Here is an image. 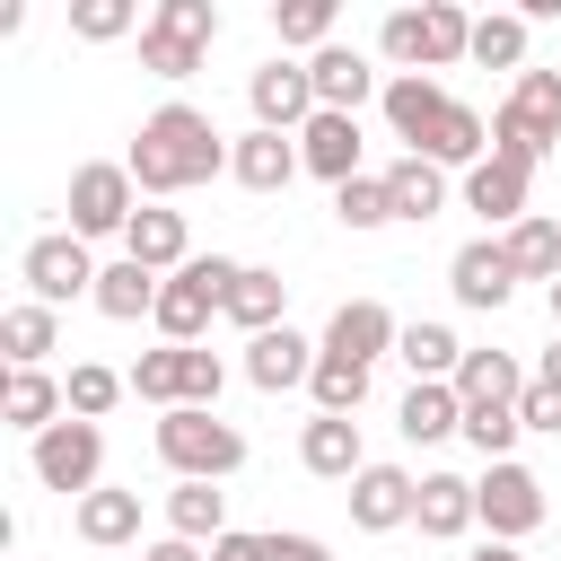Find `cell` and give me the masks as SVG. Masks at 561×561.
<instances>
[{
  "mask_svg": "<svg viewBox=\"0 0 561 561\" xmlns=\"http://www.w3.org/2000/svg\"><path fill=\"white\" fill-rule=\"evenodd\" d=\"M228 149L237 140H219V123L202 114V105H184V96H167L158 114H140V131H131V184L149 193V202H167V193H193V184H210V175H228Z\"/></svg>",
  "mask_w": 561,
  "mask_h": 561,
  "instance_id": "cell-1",
  "label": "cell"
},
{
  "mask_svg": "<svg viewBox=\"0 0 561 561\" xmlns=\"http://www.w3.org/2000/svg\"><path fill=\"white\" fill-rule=\"evenodd\" d=\"M377 53H386L394 70H421V79H438V70H456V61L473 53V18H465L456 0L386 9V26H377Z\"/></svg>",
  "mask_w": 561,
  "mask_h": 561,
  "instance_id": "cell-2",
  "label": "cell"
},
{
  "mask_svg": "<svg viewBox=\"0 0 561 561\" xmlns=\"http://www.w3.org/2000/svg\"><path fill=\"white\" fill-rule=\"evenodd\" d=\"M158 465L175 482H228L245 465V430L202 403H175V412H158Z\"/></svg>",
  "mask_w": 561,
  "mask_h": 561,
  "instance_id": "cell-3",
  "label": "cell"
},
{
  "mask_svg": "<svg viewBox=\"0 0 561 561\" xmlns=\"http://www.w3.org/2000/svg\"><path fill=\"white\" fill-rule=\"evenodd\" d=\"M552 149H561V70H517V88L491 114V158L543 167Z\"/></svg>",
  "mask_w": 561,
  "mask_h": 561,
  "instance_id": "cell-4",
  "label": "cell"
},
{
  "mask_svg": "<svg viewBox=\"0 0 561 561\" xmlns=\"http://www.w3.org/2000/svg\"><path fill=\"white\" fill-rule=\"evenodd\" d=\"M237 272H245L237 254H193L184 272H167V280H158V316H149V324H158L167 342H202V333H210V316H228Z\"/></svg>",
  "mask_w": 561,
  "mask_h": 561,
  "instance_id": "cell-5",
  "label": "cell"
},
{
  "mask_svg": "<svg viewBox=\"0 0 561 561\" xmlns=\"http://www.w3.org/2000/svg\"><path fill=\"white\" fill-rule=\"evenodd\" d=\"M123 377H131V394H140V403H158V412H175V403L219 412V386H228L219 351H202V342H158V351H140Z\"/></svg>",
  "mask_w": 561,
  "mask_h": 561,
  "instance_id": "cell-6",
  "label": "cell"
},
{
  "mask_svg": "<svg viewBox=\"0 0 561 561\" xmlns=\"http://www.w3.org/2000/svg\"><path fill=\"white\" fill-rule=\"evenodd\" d=\"M219 44V9L210 0H158L149 26H140V70L149 79H193Z\"/></svg>",
  "mask_w": 561,
  "mask_h": 561,
  "instance_id": "cell-7",
  "label": "cell"
},
{
  "mask_svg": "<svg viewBox=\"0 0 561 561\" xmlns=\"http://www.w3.org/2000/svg\"><path fill=\"white\" fill-rule=\"evenodd\" d=\"M26 465H35V482L44 491H61L70 508L96 491V473H105V430L96 421H53L44 438H26Z\"/></svg>",
  "mask_w": 561,
  "mask_h": 561,
  "instance_id": "cell-8",
  "label": "cell"
},
{
  "mask_svg": "<svg viewBox=\"0 0 561 561\" xmlns=\"http://www.w3.org/2000/svg\"><path fill=\"white\" fill-rule=\"evenodd\" d=\"M140 219V184L123 158H88L70 175V237H123Z\"/></svg>",
  "mask_w": 561,
  "mask_h": 561,
  "instance_id": "cell-9",
  "label": "cell"
},
{
  "mask_svg": "<svg viewBox=\"0 0 561 561\" xmlns=\"http://www.w3.org/2000/svg\"><path fill=\"white\" fill-rule=\"evenodd\" d=\"M473 517L491 526V543H526L535 526H543V473L535 465H482V482H473Z\"/></svg>",
  "mask_w": 561,
  "mask_h": 561,
  "instance_id": "cell-10",
  "label": "cell"
},
{
  "mask_svg": "<svg viewBox=\"0 0 561 561\" xmlns=\"http://www.w3.org/2000/svg\"><path fill=\"white\" fill-rule=\"evenodd\" d=\"M96 272L105 263H88V237H35L26 254H18V280H26V298L35 307H70V298H96Z\"/></svg>",
  "mask_w": 561,
  "mask_h": 561,
  "instance_id": "cell-11",
  "label": "cell"
},
{
  "mask_svg": "<svg viewBox=\"0 0 561 561\" xmlns=\"http://www.w3.org/2000/svg\"><path fill=\"white\" fill-rule=\"evenodd\" d=\"M245 105H254V131H307L324 105H316V79H307V61H263L254 79H245Z\"/></svg>",
  "mask_w": 561,
  "mask_h": 561,
  "instance_id": "cell-12",
  "label": "cell"
},
{
  "mask_svg": "<svg viewBox=\"0 0 561 561\" xmlns=\"http://www.w3.org/2000/svg\"><path fill=\"white\" fill-rule=\"evenodd\" d=\"M447 289H456V307H473V316H500V307L517 298V263H508V245H500V237H473V245H456V254H447Z\"/></svg>",
  "mask_w": 561,
  "mask_h": 561,
  "instance_id": "cell-13",
  "label": "cell"
},
{
  "mask_svg": "<svg viewBox=\"0 0 561 561\" xmlns=\"http://www.w3.org/2000/svg\"><path fill=\"white\" fill-rule=\"evenodd\" d=\"M394 342H403V324H394L386 298H342L333 324H324V359H351V368H377Z\"/></svg>",
  "mask_w": 561,
  "mask_h": 561,
  "instance_id": "cell-14",
  "label": "cell"
},
{
  "mask_svg": "<svg viewBox=\"0 0 561 561\" xmlns=\"http://www.w3.org/2000/svg\"><path fill=\"white\" fill-rule=\"evenodd\" d=\"M298 465H307L316 482H359V473H368V438H359V421L316 412V421L298 430Z\"/></svg>",
  "mask_w": 561,
  "mask_h": 561,
  "instance_id": "cell-15",
  "label": "cell"
},
{
  "mask_svg": "<svg viewBox=\"0 0 561 561\" xmlns=\"http://www.w3.org/2000/svg\"><path fill=\"white\" fill-rule=\"evenodd\" d=\"M342 500H351V526H359V535H394V526H412L421 482H412L403 465H368V473H359Z\"/></svg>",
  "mask_w": 561,
  "mask_h": 561,
  "instance_id": "cell-16",
  "label": "cell"
},
{
  "mask_svg": "<svg viewBox=\"0 0 561 561\" xmlns=\"http://www.w3.org/2000/svg\"><path fill=\"white\" fill-rule=\"evenodd\" d=\"M526 184H535V167H517V158H482L473 175H465V210L482 219V228H517L526 219Z\"/></svg>",
  "mask_w": 561,
  "mask_h": 561,
  "instance_id": "cell-17",
  "label": "cell"
},
{
  "mask_svg": "<svg viewBox=\"0 0 561 561\" xmlns=\"http://www.w3.org/2000/svg\"><path fill=\"white\" fill-rule=\"evenodd\" d=\"M123 254L140 263V272H184L193 263V228H184V210H167V202H140V219L123 228Z\"/></svg>",
  "mask_w": 561,
  "mask_h": 561,
  "instance_id": "cell-18",
  "label": "cell"
},
{
  "mask_svg": "<svg viewBox=\"0 0 561 561\" xmlns=\"http://www.w3.org/2000/svg\"><path fill=\"white\" fill-rule=\"evenodd\" d=\"M316 359H324V342H307V333H289V324H272V333H254V342H245V377H254L263 394L307 386V377H316Z\"/></svg>",
  "mask_w": 561,
  "mask_h": 561,
  "instance_id": "cell-19",
  "label": "cell"
},
{
  "mask_svg": "<svg viewBox=\"0 0 561 561\" xmlns=\"http://www.w3.org/2000/svg\"><path fill=\"white\" fill-rule=\"evenodd\" d=\"M307 79H316V105H324V114H359L368 96H386L359 44H324V53L307 61Z\"/></svg>",
  "mask_w": 561,
  "mask_h": 561,
  "instance_id": "cell-20",
  "label": "cell"
},
{
  "mask_svg": "<svg viewBox=\"0 0 561 561\" xmlns=\"http://www.w3.org/2000/svg\"><path fill=\"white\" fill-rule=\"evenodd\" d=\"M228 175H237L245 193H289V175H307V158H298V140H289V131H237Z\"/></svg>",
  "mask_w": 561,
  "mask_h": 561,
  "instance_id": "cell-21",
  "label": "cell"
},
{
  "mask_svg": "<svg viewBox=\"0 0 561 561\" xmlns=\"http://www.w3.org/2000/svg\"><path fill=\"white\" fill-rule=\"evenodd\" d=\"M0 421H9V430H26V438H44L53 421H70L61 377H53V368H9V386H0Z\"/></svg>",
  "mask_w": 561,
  "mask_h": 561,
  "instance_id": "cell-22",
  "label": "cell"
},
{
  "mask_svg": "<svg viewBox=\"0 0 561 561\" xmlns=\"http://www.w3.org/2000/svg\"><path fill=\"white\" fill-rule=\"evenodd\" d=\"M377 105H386V123H394V140H403V149H421V140H430V123H438V114H447L456 96H447L438 79H421V70H394Z\"/></svg>",
  "mask_w": 561,
  "mask_h": 561,
  "instance_id": "cell-23",
  "label": "cell"
},
{
  "mask_svg": "<svg viewBox=\"0 0 561 561\" xmlns=\"http://www.w3.org/2000/svg\"><path fill=\"white\" fill-rule=\"evenodd\" d=\"M298 158H307V175H324V184L368 175V167H359V114H316V123L298 131Z\"/></svg>",
  "mask_w": 561,
  "mask_h": 561,
  "instance_id": "cell-24",
  "label": "cell"
},
{
  "mask_svg": "<svg viewBox=\"0 0 561 561\" xmlns=\"http://www.w3.org/2000/svg\"><path fill=\"white\" fill-rule=\"evenodd\" d=\"M228 324L254 342V333H272V324H289V280L272 272V263H245L237 272V289H228Z\"/></svg>",
  "mask_w": 561,
  "mask_h": 561,
  "instance_id": "cell-25",
  "label": "cell"
},
{
  "mask_svg": "<svg viewBox=\"0 0 561 561\" xmlns=\"http://www.w3.org/2000/svg\"><path fill=\"white\" fill-rule=\"evenodd\" d=\"M70 526H79V543L114 552V543H131V535H140V491H114V482H96V491L70 508Z\"/></svg>",
  "mask_w": 561,
  "mask_h": 561,
  "instance_id": "cell-26",
  "label": "cell"
},
{
  "mask_svg": "<svg viewBox=\"0 0 561 561\" xmlns=\"http://www.w3.org/2000/svg\"><path fill=\"white\" fill-rule=\"evenodd\" d=\"M88 307H96L105 324H140V316H158V272H140V263L123 254V263L96 272V298H88Z\"/></svg>",
  "mask_w": 561,
  "mask_h": 561,
  "instance_id": "cell-27",
  "label": "cell"
},
{
  "mask_svg": "<svg viewBox=\"0 0 561 561\" xmlns=\"http://www.w3.org/2000/svg\"><path fill=\"white\" fill-rule=\"evenodd\" d=\"M0 351H9V368H44V359L61 351V307L18 298V307L0 316Z\"/></svg>",
  "mask_w": 561,
  "mask_h": 561,
  "instance_id": "cell-28",
  "label": "cell"
},
{
  "mask_svg": "<svg viewBox=\"0 0 561 561\" xmlns=\"http://www.w3.org/2000/svg\"><path fill=\"white\" fill-rule=\"evenodd\" d=\"M167 535H184V543L210 552V543L228 535V491H219V482H175V491H167Z\"/></svg>",
  "mask_w": 561,
  "mask_h": 561,
  "instance_id": "cell-29",
  "label": "cell"
},
{
  "mask_svg": "<svg viewBox=\"0 0 561 561\" xmlns=\"http://www.w3.org/2000/svg\"><path fill=\"white\" fill-rule=\"evenodd\" d=\"M412 526H421V535H438V543H456V535L473 526V482H465V473H421Z\"/></svg>",
  "mask_w": 561,
  "mask_h": 561,
  "instance_id": "cell-30",
  "label": "cell"
},
{
  "mask_svg": "<svg viewBox=\"0 0 561 561\" xmlns=\"http://www.w3.org/2000/svg\"><path fill=\"white\" fill-rule=\"evenodd\" d=\"M386 193H394V219H412V228H421V219H438V210H447V167H430V158H412V149H403V158L386 167Z\"/></svg>",
  "mask_w": 561,
  "mask_h": 561,
  "instance_id": "cell-31",
  "label": "cell"
},
{
  "mask_svg": "<svg viewBox=\"0 0 561 561\" xmlns=\"http://www.w3.org/2000/svg\"><path fill=\"white\" fill-rule=\"evenodd\" d=\"M535 377L517 368V351H465V368H456V394H465V412L473 403H517Z\"/></svg>",
  "mask_w": 561,
  "mask_h": 561,
  "instance_id": "cell-32",
  "label": "cell"
},
{
  "mask_svg": "<svg viewBox=\"0 0 561 561\" xmlns=\"http://www.w3.org/2000/svg\"><path fill=\"white\" fill-rule=\"evenodd\" d=\"M394 421H403V438H412V447H438V438H465V394H456V386H412Z\"/></svg>",
  "mask_w": 561,
  "mask_h": 561,
  "instance_id": "cell-33",
  "label": "cell"
},
{
  "mask_svg": "<svg viewBox=\"0 0 561 561\" xmlns=\"http://www.w3.org/2000/svg\"><path fill=\"white\" fill-rule=\"evenodd\" d=\"M500 245H508V263H517V280H543V289L561 280V219H543V210H526V219H517V228H508Z\"/></svg>",
  "mask_w": 561,
  "mask_h": 561,
  "instance_id": "cell-34",
  "label": "cell"
},
{
  "mask_svg": "<svg viewBox=\"0 0 561 561\" xmlns=\"http://www.w3.org/2000/svg\"><path fill=\"white\" fill-rule=\"evenodd\" d=\"M465 61H482V70H526V18H517V9L473 18V53H465Z\"/></svg>",
  "mask_w": 561,
  "mask_h": 561,
  "instance_id": "cell-35",
  "label": "cell"
},
{
  "mask_svg": "<svg viewBox=\"0 0 561 561\" xmlns=\"http://www.w3.org/2000/svg\"><path fill=\"white\" fill-rule=\"evenodd\" d=\"M61 394H70V421H105V412L131 394V377H114L105 359H79V368L61 377Z\"/></svg>",
  "mask_w": 561,
  "mask_h": 561,
  "instance_id": "cell-36",
  "label": "cell"
},
{
  "mask_svg": "<svg viewBox=\"0 0 561 561\" xmlns=\"http://www.w3.org/2000/svg\"><path fill=\"white\" fill-rule=\"evenodd\" d=\"M272 35L316 61V53L333 44V0H272Z\"/></svg>",
  "mask_w": 561,
  "mask_h": 561,
  "instance_id": "cell-37",
  "label": "cell"
},
{
  "mask_svg": "<svg viewBox=\"0 0 561 561\" xmlns=\"http://www.w3.org/2000/svg\"><path fill=\"white\" fill-rule=\"evenodd\" d=\"M333 219H342L351 237L386 228V219H394V193H386V175H351V184H333Z\"/></svg>",
  "mask_w": 561,
  "mask_h": 561,
  "instance_id": "cell-38",
  "label": "cell"
},
{
  "mask_svg": "<svg viewBox=\"0 0 561 561\" xmlns=\"http://www.w3.org/2000/svg\"><path fill=\"white\" fill-rule=\"evenodd\" d=\"M131 26H149L131 0H70V35H79V44H123Z\"/></svg>",
  "mask_w": 561,
  "mask_h": 561,
  "instance_id": "cell-39",
  "label": "cell"
},
{
  "mask_svg": "<svg viewBox=\"0 0 561 561\" xmlns=\"http://www.w3.org/2000/svg\"><path fill=\"white\" fill-rule=\"evenodd\" d=\"M307 394H316V412H359L368 403V368H351V359H316V377H307Z\"/></svg>",
  "mask_w": 561,
  "mask_h": 561,
  "instance_id": "cell-40",
  "label": "cell"
},
{
  "mask_svg": "<svg viewBox=\"0 0 561 561\" xmlns=\"http://www.w3.org/2000/svg\"><path fill=\"white\" fill-rule=\"evenodd\" d=\"M517 430H526V421H517V403H473V412H465V438H473V456H482V465H508Z\"/></svg>",
  "mask_w": 561,
  "mask_h": 561,
  "instance_id": "cell-41",
  "label": "cell"
},
{
  "mask_svg": "<svg viewBox=\"0 0 561 561\" xmlns=\"http://www.w3.org/2000/svg\"><path fill=\"white\" fill-rule=\"evenodd\" d=\"M517 421H526V430H543V438H561V386H543V377H535V386L517 394Z\"/></svg>",
  "mask_w": 561,
  "mask_h": 561,
  "instance_id": "cell-42",
  "label": "cell"
},
{
  "mask_svg": "<svg viewBox=\"0 0 561 561\" xmlns=\"http://www.w3.org/2000/svg\"><path fill=\"white\" fill-rule=\"evenodd\" d=\"M263 561H333V552H324V535H298V526H272V535H263Z\"/></svg>",
  "mask_w": 561,
  "mask_h": 561,
  "instance_id": "cell-43",
  "label": "cell"
},
{
  "mask_svg": "<svg viewBox=\"0 0 561 561\" xmlns=\"http://www.w3.org/2000/svg\"><path fill=\"white\" fill-rule=\"evenodd\" d=\"M210 561H263V535H237V526H228V535L210 543Z\"/></svg>",
  "mask_w": 561,
  "mask_h": 561,
  "instance_id": "cell-44",
  "label": "cell"
},
{
  "mask_svg": "<svg viewBox=\"0 0 561 561\" xmlns=\"http://www.w3.org/2000/svg\"><path fill=\"white\" fill-rule=\"evenodd\" d=\"M140 561H210V552L184 543V535H158V543H140Z\"/></svg>",
  "mask_w": 561,
  "mask_h": 561,
  "instance_id": "cell-45",
  "label": "cell"
},
{
  "mask_svg": "<svg viewBox=\"0 0 561 561\" xmlns=\"http://www.w3.org/2000/svg\"><path fill=\"white\" fill-rule=\"evenodd\" d=\"M535 377H543V386H561V333H552V351L535 359Z\"/></svg>",
  "mask_w": 561,
  "mask_h": 561,
  "instance_id": "cell-46",
  "label": "cell"
},
{
  "mask_svg": "<svg viewBox=\"0 0 561 561\" xmlns=\"http://www.w3.org/2000/svg\"><path fill=\"white\" fill-rule=\"evenodd\" d=\"M473 561H517V543H482V552H473Z\"/></svg>",
  "mask_w": 561,
  "mask_h": 561,
  "instance_id": "cell-47",
  "label": "cell"
},
{
  "mask_svg": "<svg viewBox=\"0 0 561 561\" xmlns=\"http://www.w3.org/2000/svg\"><path fill=\"white\" fill-rule=\"evenodd\" d=\"M543 298H552V324H561V280H552V289H543Z\"/></svg>",
  "mask_w": 561,
  "mask_h": 561,
  "instance_id": "cell-48",
  "label": "cell"
},
{
  "mask_svg": "<svg viewBox=\"0 0 561 561\" xmlns=\"http://www.w3.org/2000/svg\"><path fill=\"white\" fill-rule=\"evenodd\" d=\"M552 219H561V210H552Z\"/></svg>",
  "mask_w": 561,
  "mask_h": 561,
  "instance_id": "cell-49",
  "label": "cell"
}]
</instances>
